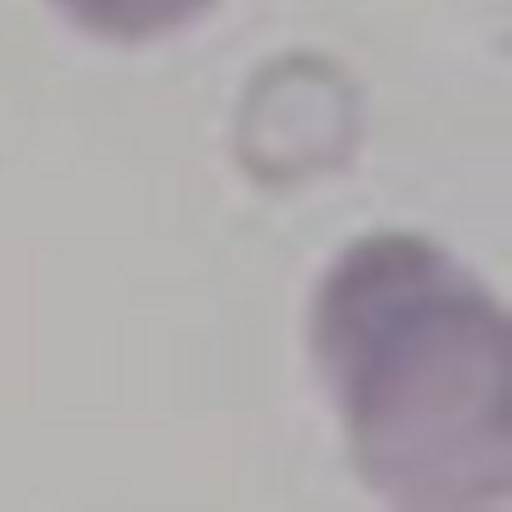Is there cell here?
<instances>
[{
    "mask_svg": "<svg viewBox=\"0 0 512 512\" xmlns=\"http://www.w3.org/2000/svg\"><path fill=\"white\" fill-rule=\"evenodd\" d=\"M308 344L364 484L400 508H500L512 492V324L492 288L416 232L348 244Z\"/></svg>",
    "mask_w": 512,
    "mask_h": 512,
    "instance_id": "cell-1",
    "label": "cell"
},
{
    "mask_svg": "<svg viewBox=\"0 0 512 512\" xmlns=\"http://www.w3.org/2000/svg\"><path fill=\"white\" fill-rule=\"evenodd\" d=\"M80 32L112 44H144L200 20L216 0H52Z\"/></svg>",
    "mask_w": 512,
    "mask_h": 512,
    "instance_id": "cell-2",
    "label": "cell"
}]
</instances>
